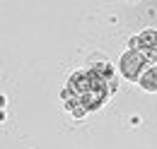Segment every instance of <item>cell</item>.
Returning <instances> with one entry per match:
<instances>
[{"instance_id":"obj_2","label":"cell","mask_w":157,"mask_h":149,"mask_svg":"<svg viewBox=\"0 0 157 149\" xmlns=\"http://www.w3.org/2000/svg\"><path fill=\"white\" fill-rule=\"evenodd\" d=\"M147 67H150V63H147L145 56H143L140 51H136V48H128L123 56L118 58V72L123 74L128 82H138Z\"/></svg>"},{"instance_id":"obj_4","label":"cell","mask_w":157,"mask_h":149,"mask_svg":"<svg viewBox=\"0 0 157 149\" xmlns=\"http://www.w3.org/2000/svg\"><path fill=\"white\" fill-rule=\"evenodd\" d=\"M138 87L147 94H157V65H150L143 72V77L138 79Z\"/></svg>"},{"instance_id":"obj_3","label":"cell","mask_w":157,"mask_h":149,"mask_svg":"<svg viewBox=\"0 0 157 149\" xmlns=\"http://www.w3.org/2000/svg\"><path fill=\"white\" fill-rule=\"evenodd\" d=\"M131 48L140 51L150 65H157V29H145L131 38Z\"/></svg>"},{"instance_id":"obj_1","label":"cell","mask_w":157,"mask_h":149,"mask_svg":"<svg viewBox=\"0 0 157 149\" xmlns=\"http://www.w3.org/2000/svg\"><path fill=\"white\" fill-rule=\"evenodd\" d=\"M114 89H116L114 79H106L104 74L90 67V70L75 72L68 79V87L63 89L60 99L65 111H70L75 118H82L85 113L99 111L106 104V99L114 94Z\"/></svg>"}]
</instances>
